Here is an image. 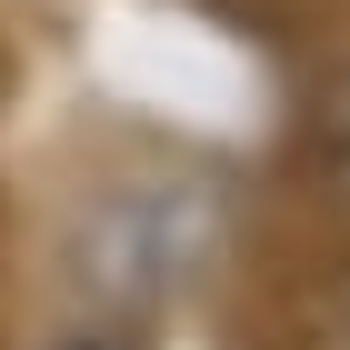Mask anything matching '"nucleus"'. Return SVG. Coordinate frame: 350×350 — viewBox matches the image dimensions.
Segmentation results:
<instances>
[{"label":"nucleus","instance_id":"f257e3e1","mask_svg":"<svg viewBox=\"0 0 350 350\" xmlns=\"http://www.w3.org/2000/svg\"><path fill=\"white\" fill-rule=\"evenodd\" d=\"M220 250V200L200 180H120L100 211L81 220V270L100 300H150Z\"/></svg>","mask_w":350,"mask_h":350},{"label":"nucleus","instance_id":"f03ea898","mask_svg":"<svg viewBox=\"0 0 350 350\" xmlns=\"http://www.w3.org/2000/svg\"><path fill=\"white\" fill-rule=\"evenodd\" d=\"M310 170H321L330 211L350 220V70H330L321 100H310Z\"/></svg>","mask_w":350,"mask_h":350},{"label":"nucleus","instance_id":"7ed1b4c3","mask_svg":"<svg viewBox=\"0 0 350 350\" xmlns=\"http://www.w3.org/2000/svg\"><path fill=\"white\" fill-rule=\"evenodd\" d=\"M300 350H350V260L310 291V310H300Z\"/></svg>","mask_w":350,"mask_h":350}]
</instances>
